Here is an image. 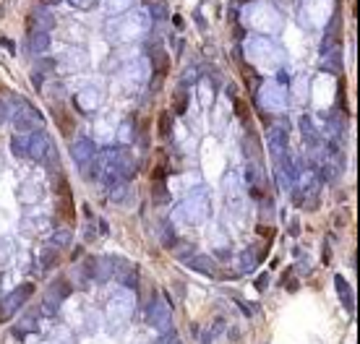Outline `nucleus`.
I'll use <instances>...</instances> for the list:
<instances>
[{
  "label": "nucleus",
  "mask_w": 360,
  "mask_h": 344,
  "mask_svg": "<svg viewBox=\"0 0 360 344\" xmlns=\"http://www.w3.org/2000/svg\"><path fill=\"white\" fill-rule=\"evenodd\" d=\"M128 3H131V0H104V5H107V10H123Z\"/></svg>",
  "instance_id": "nucleus-21"
},
{
  "label": "nucleus",
  "mask_w": 360,
  "mask_h": 344,
  "mask_svg": "<svg viewBox=\"0 0 360 344\" xmlns=\"http://www.w3.org/2000/svg\"><path fill=\"white\" fill-rule=\"evenodd\" d=\"M125 78H131V84H141L144 78H146V65H141V71H136V63L133 65H128L125 68V73H123Z\"/></svg>",
  "instance_id": "nucleus-16"
},
{
  "label": "nucleus",
  "mask_w": 360,
  "mask_h": 344,
  "mask_svg": "<svg viewBox=\"0 0 360 344\" xmlns=\"http://www.w3.org/2000/svg\"><path fill=\"white\" fill-rule=\"evenodd\" d=\"M251 57H253V60H256L259 65H264L266 57H272V63H274V65L280 63V52H277V47H274L272 42H261V39L251 42Z\"/></svg>",
  "instance_id": "nucleus-7"
},
{
  "label": "nucleus",
  "mask_w": 360,
  "mask_h": 344,
  "mask_svg": "<svg viewBox=\"0 0 360 344\" xmlns=\"http://www.w3.org/2000/svg\"><path fill=\"white\" fill-rule=\"evenodd\" d=\"M259 253V248H248L246 253H243V258H240V271H253L256 269V263L261 261V256H256Z\"/></svg>",
  "instance_id": "nucleus-15"
},
{
  "label": "nucleus",
  "mask_w": 360,
  "mask_h": 344,
  "mask_svg": "<svg viewBox=\"0 0 360 344\" xmlns=\"http://www.w3.org/2000/svg\"><path fill=\"white\" fill-rule=\"evenodd\" d=\"M102 102V91H81L78 94V105H81V110L84 112H89V110H97V105Z\"/></svg>",
  "instance_id": "nucleus-13"
},
{
  "label": "nucleus",
  "mask_w": 360,
  "mask_h": 344,
  "mask_svg": "<svg viewBox=\"0 0 360 344\" xmlns=\"http://www.w3.org/2000/svg\"><path fill=\"white\" fill-rule=\"evenodd\" d=\"M55 118H57V123H60V131H63L65 136L71 133V128H73V125H71V118H68V112H65L60 105L55 107Z\"/></svg>",
  "instance_id": "nucleus-17"
},
{
  "label": "nucleus",
  "mask_w": 360,
  "mask_h": 344,
  "mask_svg": "<svg viewBox=\"0 0 360 344\" xmlns=\"http://www.w3.org/2000/svg\"><path fill=\"white\" fill-rule=\"evenodd\" d=\"M159 128H162V131H159L162 136H167V133H170V128H172V125H170V118H167V115H162V120H159Z\"/></svg>",
  "instance_id": "nucleus-24"
},
{
  "label": "nucleus",
  "mask_w": 360,
  "mask_h": 344,
  "mask_svg": "<svg viewBox=\"0 0 360 344\" xmlns=\"http://www.w3.org/2000/svg\"><path fill=\"white\" fill-rule=\"evenodd\" d=\"M235 303H238V308L243 311V316H246V318H251V316H253V311H251V305H248V303H243L240 297H235Z\"/></svg>",
  "instance_id": "nucleus-23"
},
{
  "label": "nucleus",
  "mask_w": 360,
  "mask_h": 344,
  "mask_svg": "<svg viewBox=\"0 0 360 344\" xmlns=\"http://www.w3.org/2000/svg\"><path fill=\"white\" fill-rule=\"evenodd\" d=\"M39 263H42V269H44V271L52 269V263H57V248H55V250H52V248H44V250H42Z\"/></svg>",
  "instance_id": "nucleus-18"
},
{
  "label": "nucleus",
  "mask_w": 360,
  "mask_h": 344,
  "mask_svg": "<svg viewBox=\"0 0 360 344\" xmlns=\"http://www.w3.org/2000/svg\"><path fill=\"white\" fill-rule=\"evenodd\" d=\"M29 295H34V284H29V282H26V284H18L16 290L10 292L3 303H0V324L13 316V313L18 311V308L29 300Z\"/></svg>",
  "instance_id": "nucleus-3"
},
{
  "label": "nucleus",
  "mask_w": 360,
  "mask_h": 344,
  "mask_svg": "<svg viewBox=\"0 0 360 344\" xmlns=\"http://www.w3.org/2000/svg\"><path fill=\"white\" fill-rule=\"evenodd\" d=\"M91 154H94V152H91V141H86V139H84V141L73 144V159H76V162H81V165L89 162Z\"/></svg>",
  "instance_id": "nucleus-14"
},
{
  "label": "nucleus",
  "mask_w": 360,
  "mask_h": 344,
  "mask_svg": "<svg viewBox=\"0 0 360 344\" xmlns=\"http://www.w3.org/2000/svg\"><path fill=\"white\" fill-rule=\"evenodd\" d=\"M37 331V316H24V318H18V324L13 326V334L16 339H26L29 334H34Z\"/></svg>",
  "instance_id": "nucleus-11"
},
{
  "label": "nucleus",
  "mask_w": 360,
  "mask_h": 344,
  "mask_svg": "<svg viewBox=\"0 0 360 344\" xmlns=\"http://www.w3.org/2000/svg\"><path fill=\"white\" fill-rule=\"evenodd\" d=\"M206 214H209V198H206L204 190H199V193L188 196V198L178 206L175 219L183 222V224H199V222L206 219Z\"/></svg>",
  "instance_id": "nucleus-2"
},
{
  "label": "nucleus",
  "mask_w": 360,
  "mask_h": 344,
  "mask_svg": "<svg viewBox=\"0 0 360 344\" xmlns=\"http://www.w3.org/2000/svg\"><path fill=\"white\" fill-rule=\"evenodd\" d=\"M266 287H269V274H261V277L256 279V290H259V292H264Z\"/></svg>",
  "instance_id": "nucleus-22"
},
{
  "label": "nucleus",
  "mask_w": 360,
  "mask_h": 344,
  "mask_svg": "<svg viewBox=\"0 0 360 344\" xmlns=\"http://www.w3.org/2000/svg\"><path fill=\"white\" fill-rule=\"evenodd\" d=\"M73 3H76V5H81V8H89L91 0H73Z\"/></svg>",
  "instance_id": "nucleus-25"
},
{
  "label": "nucleus",
  "mask_w": 360,
  "mask_h": 344,
  "mask_svg": "<svg viewBox=\"0 0 360 344\" xmlns=\"http://www.w3.org/2000/svg\"><path fill=\"white\" fill-rule=\"evenodd\" d=\"M191 269L206 274V277H217V263L209 258V256H196V258L191 261Z\"/></svg>",
  "instance_id": "nucleus-12"
},
{
  "label": "nucleus",
  "mask_w": 360,
  "mask_h": 344,
  "mask_svg": "<svg viewBox=\"0 0 360 344\" xmlns=\"http://www.w3.org/2000/svg\"><path fill=\"white\" fill-rule=\"evenodd\" d=\"M68 243H71V232H68V229H63V232H57V235L52 237V245H55V248L68 245Z\"/></svg>",
  "instance_id": "nucleus-19"
},
{
  "label": "nucleus",
  "mask_w": 360,
  "mask_h": 344,
  "mask_svg": "<svg viewBox=\"0 0 360 344\" xmlns=\"http://www.w3.org/2000/svg\"><path fill=\"white\" fill-rule=\"evenodd\" d=\"M26 149H29V139H13V152L18 157H26Z\"/></svg>",
  "instance_id": "nucleus-20"
},
{
  "label": "nucleus",
  "mask_w": 360,
  "mask_h": 344,
  "mask_svg": "<svg viewBox=\"0 0 360 344\" xmlns=\"http://www.w3.org/2000/svg\"><path fill=\"white\" fill-rule=\"evenodd\" d=\"M47 149H50V144H47V136H44V133L29 136V149H26V154H31L34 159H42Z\"/></svg>",
  "instance_id": "nucleus-10"
},
{
  "label": "nucleus",
  "mask_w": 360,
  "mask_h": 344,
  "mask_svg": "<svg viewBox=\"0 0 360 344\" xmlns=\"http://www.w3.org/2000/svg\"><path fill=\"white\" fill-rule=\"evenodd\" d=\"M71 295V284H68L65 279H57V284H52L47 295H44V303H42V313L44 316H55L57 311H60L63 300Z\"/></svg>",
  "instance_id": "nucleus-5"
},
{
  "label": "nucleus",
  "mask_w": 360,
  "mask_h": 344,
  "mask_svg": "<svg viewBox=\"0 0 360 344\" xmlns=\"http://www.w3.org/2000/svg\"><path fill=\"white\" fill-rule=\"evenodd\" d=\"M149 324H152L159 334H170L172 331V311L170 305L162 300V297H154V303L149 305Z\"/></svg>",
  "instance_id": "nucleus-4"
},
{
  "label": "nucleus",
  "mask_w": 360,
  "mask_h": 344,
  "mask_svg": "<svg viewBox=\"0 0 360 344\" xmlns=\"http://www.w3.org/2000/svg\"><path fill=\"white\" fill-rule=\"evenodd\" d=\"M261 105L266 110H274V112H280L285 107V89L282 86H277V84H266L261 86Z\"/></svg>",
  "instance_id": "nucleus-6"
},
{
  "label": "nucleus",
  "mask_w": 360,
  "mask_h": 344,
  "mask_svg": "<svg viewBox=\"0 0 360 344\" xmlns=\"http://www.w3.org/2000/svg\"><path fill=\"white\" fill-rule=\"evenodd\" d=\"M133 308H136L133 292L123 287V290L115 295L112 300H110V305H107V331H110V334H120V331L128 326Z\"/></svg>",
  "instance_id": "nucleus-1"
},
{
  "label": "nucleus",
  "mask_w": 360,
  "mask_h": 344,
  "mask_svg": "<svg viewBox=\"0 0 360 344\" xmlns=\"http://www.w3.org/2000/svg\"><path fill=\"white\" fill-rule=\"evenodd\" d=\"M165 344H180V339H175V337H172V334H170V337L165 339Z\"/></svg>",
  "instance_id": "nucleus-26"
},
{
  "label": "nucleus",
  "mask_w": 360,
  "mask_h": 344,
  "mask_svg": "<svg viewBox=\"0 0 360 344\" xmlns=\"http://www.w3.org/2000/svg\"><path fill=\"white\" fill-rule=\"evenodd\" d=\"M334 287H337V292H340V300L342 305L350 311V316H355V297H353V287L345 282V277H334Z\"/></svg>",
  "instance_id": "nucleus-9"
},
{
  "label": "nucleus",
  "mask_w": 360,
  "mask_h": 344,
  "mask_svg": "<svg viewBox=\"0 0 360 344\" xmlns=\"http://www.w3.org/2000/svg\"><path fill=\"white\" fill-rule=\"evenodd\" d=\"M57 209H60V214H63V219H65V222H73V219H76V209H73L71 188H68V182H65V180L60 182V193H57Z\"/></svg>",
  "instance_id": "nucleus-8"
}]
</instances>
